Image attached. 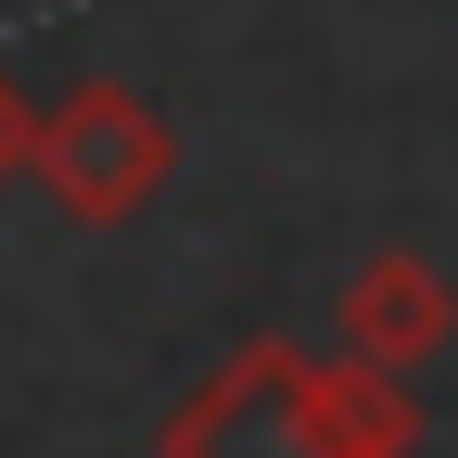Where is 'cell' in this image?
Returning <instances> with one entry per match:
<instances>
[{
  "instance_id": "2",
  "label": "cell",
  "mask_w": 458,
  "mask_h": 458,
  "mask_svg": "<svg viewBox=\"0 0 458 458\" xmlns=\"http://www.w3.org/2000/svg\"><path fill=\"white\" fill-rule=\"evenodd\" d=\"M165 153H179V140H165V114L140 102V89H77L64 114H51V128H38V179L51 191H64V216H140L153 191H165Z\"/></svg>"
},
{
  "instance_id": "1",
  "label": "cell",
  "mask_w": 458,
  "mask_h": 458,
  "mask_svg": "<svg viewBox=\"0 0 458 458\" xmlns=\"http://www.w3.org/2000/svg\"><path fill=\"white\" fill-rule=\"evenodd\" d=\"M420 408H408V369H369V357H293V344H255L229 357L165 458H408Z\"/></svg>"
},
{
  "instance_id": "3",
  "label": "cell",
  "mask_w": 458,
  "mask_h": 458,
  "mask_svg": "<svg viewBox=\"0 0 458 458\" xmlns=\"http://www.w3.org/2000/svg\"><path fill=\"white\" fill-rule=\"evenodd\" d=\"M445 331H458L445 267H420V255H369L357 280H344V357H369V369H420Z\"/></svg>"
},
{
  "instance_id": "4",
  "label": "cell",
  "mask_w": 458,
  "mask_h": 458,
  "mask_svg": "<svg viewBox=\"0 0 458 458\" xmlns=\"http://www.w3.org/2000/svg\"><path fill=\"white\" fill-rule=\"evenodd\" d=\"M38 153V128H26V114H13V89H0V179H13V165Z\"/></svg>"
}]
</instances>
